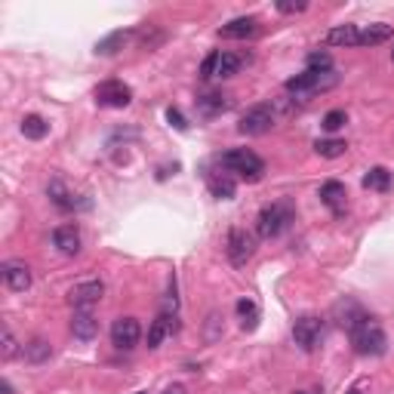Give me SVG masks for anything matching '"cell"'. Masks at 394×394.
<instances>
[{
    "label": "cell",
    "instance_id": "cell-1",
    "mask_svg": "<svg viewBox=\"0 0 394 394\" xmlns=\"http://www.w3.org/2000/svg\"><path fill=\"white\" fill-rule=\"evenodd\" d=\"M351 345H354V351L358 354L379 358V354H385V349H388V336H385V330L373 318H364L358 327L351 330Z\"/></svg>",
    "mask_w": 394,
    "mask_h": 394
},
{
    "label": "cell",
    "instance_id": "cell-2",
    "mask_svg": "<svg viewBox=\"0 0 394 394\" xmlns=\"http://www.w3.org/2000/svg\"><path fill=\"white\" fill-rule=\"evenodd\" d=\"M219 164L228 169V173H237L241 179L246 182H259L265 176V160L259 157L256 151L250 148H234V151H225L219 157Z\"/></svg>",
    "mask_w": 394,
    "mask_h": 394
},
{
    "label": "cell",
    "instance_id": "cell-3",
    "mask_svg": "<svg viewBox=\"0 0 394 394\" xmlns=\"http://www.w3.org/2000/svg\"><path fill=\"white\" fill-rule=\"evenodd\" d=\"M336 83V74L333 71H305L302 74H296V77H290L287 80V92H293L296 99H302V102H308L311 96H318V92L323 90H330Z\"/></svg>",
    "mask_w": 394,
    "mask_h": 394
},
{
    "label": "cell",
    "instance_id": "cell-4",
    "mask_svg": "<svg viewBox=\"0 0 394 394\" xmlns=\"http://www.w3.org/2000/svg\"><path fill=\"white\" fill-rule=\"evenodd\" d=\"M290 222H293V206L290 204H272L259 213L256 231H259V237L272 241V237H281L283 231L290 228Z\"/></svg>",
    "mask_w": 394,
    "mask_h": 394
},
{
    "label": "cell",
    "instance_id": "cell-5",
    "mask_svg": "<svg viewBox=\"0 0 394 394\" xmlns=\"http://www.w3.org/2000/svg\"><path fill=\"white\" fill-rule=\"evenodd\" d=\"M244 65V56H237V52H210V56L204 59V65H200V77L204 80H213V77H231L237 74Z\"/></svg>",
    "mask_w": 394,
    "mask_h": 394
},
{
    "label": "cell",
    "instance_id": "cell-6",
    "mask_svg": "<svg viewBox=\"0 0 394 394\" xmlns=\"http://www.w3.org/2000/svg\"><path fill=\"white\" fill-rule=\"evenodd\" d=\"M274 123H277V114H274L272 105H253L250 111L241 118L237 129H241L244 136H265Z\"/></svg>",
    "mask_w": 394,
    "mask_h": 394
},
{
    "label": "cell",
    "instance_id": "cell-7",
    "mask_svg": "<svg viewBox=\"0 0 394 394\" xmlns=\"http://www.w3.org/2000/svg\"><path fill=\"white\" fill-rule=\"evenodd\" d=\"M253 256H256V237L244 228H231L228 231V262L244 268Z\"/></svg>",
    "mask_w": 394,
    "mask_h": 394
},
{
    "label": "cell",
    "instance_id": "cell-8",
    "mask_svg": "<svg viewBox=\"0 0 394 394\" xmlns=\"http://www.w3.org/2000/svg\"><path fill=\"white\" fill-rule=\"evenodd\" d=\"M293 339L302 351H314L323 342V321L314 318V314H305L293 323Z\"/></svg>",
    "mask_w": 394,
    "mask_h": 394
},
{
    "label": "cell",
    "instance_id": "cell-9",
    "mask_svg": "<svg viewBox=\"0 0 394 394\" xmlns=\"http://www.w3.org/2000/svg\"><path fill=\"white\" fill-rule=\"evenodd\" d=\"M96 102L102 108H127L133 102V90L123 80H105L96 87Z\"/></svg>",
    "mask_w": 394,
    "mask_h": 394
},
{
    "label": "cell",
    "instance_id": "cell-10",
    "mask_svg": "<svg viewBox=\"0 0 394 394\" xmlns=\"http://www.w3.org/2000/svg\"><path fill=\"white\" fill-rule=\"evenodd\" d=\"M139 339H142V327H139L136 318H118L111 323V342L114 349L120 351H129L139 345Z\"/></svg>",
    "mask_w": 394,
    "mask_h": 394
},
{
    "label": "cell",
    "instance_id": "cell-11",
    "mask_svg": "<svg viewBox=\"0 0 394 394\" xmlns=\"http://www.w3.org/2000/svg\"><path fill=\"white\" fill-rule=\"evenodd\" d=\"M105 296V283L102 281H83L77 283V287H71V293H68V299H71L74 308H92L96 302H102Z\"/></svg>",
    "mask_w": 394,
    "mask_h": 394
},
{
    "label": "cell",
    "instance_id": "cell-12",
    "mask_svg": "<svg viewBox=\"0 0 394 394\" xmlns=\"http://www.w3.org/2000/svg\"><path fill=\"white\" fill-rule=\"evenodd\" d=\"M71 333H74V339H80V342L96 339L99 336V318L90 311V308H77L74 318H71Z\"/></svg>",
    "mask_w": 394,
    "mask_h": 394
},
{
    "label": "cell",
    "instance_id": "cell-13",
    "mask_svg": "<svg viewBox=\"0 0 394 394\" xmlns=\"http://www.w3.org/2000/svg\"><path fill=\"white\" fill-rule=\"evenodd\" d=\"M52 244L62 256H77L80 253V228L77 225H59L52 231Z\"/></svg>",
    "mask_w": 394,
    "mask_h": 394
},
{
    "label": "cell",
    "instance_id": "cell-14",
    "mask_svg": "<svg viewBox=\"0 0 394 394\" xmlns=\"http://www.w3.org/2000/svg\"><path fill=\"white\" fill-rule=\"evenodd\" d=\"M3 283L13 293H25L31 287V268L25 262H6L3 265Z\"/></svg>",
    "mask_w": 394,
    "mask_h": 394
},
{
    "label": "cell",
    "instance_id": "cell-15",
    "mask_svg": "<svg viewBox=\"0 0 394 394\" xmlns=\"http://www.w3.org/2000/svg\"><path fill=\"white\" fill-rule=\"evenodd\" d=\"M259 31V22L253 15H241V19H231L228 25L219 28V37H228V41H246Z\"/></svg>",
    "mask_w": 394,
    "mask_h": 394
},
{
    "label": "cell",
    "instance_id": "cell-16",
    "mask_svg": "<svg viewBox=\"0 0 394 394\" xmlns=\"http://www.w3.org/2000/svg\"><path fill=\"white\" fill-rule=\"evenodd\" d=\"M345 197H349V191H345V185H342V182L330 179V182H323V185H321V200H323V204H327L336 216H342V210H345Z\"/></svg>",
    "mask_w": 394,
    "mask_h": 394
},
{
    "label": "cell",
    "instance_id": "cell-17",
    "mask_svg": "<svg viewBox=\"0 0 394 394\" xmlns=\"http://www.w3.org/2000/svg\"><path fill=\"white\" fill-rule=\"evenodd\" d=\"M228 96H222V92H204V96H197V111L204 114V118H216V114L228 111Z\"/></svg>",
    "mask_w": 394,
    "mask_h": 394
},
{
    "label": "cell",
    "instance_id": "cell-18",
    "mask_svg": "<svg viewBox=\"0 0 394 394\" xmlns=\"http://www.w3.org/2000/svg\"><path fill=\"white\" fill-rule=\"evenodd\" d=\"M336 318H339V327H345V330H349V333H351V330L358 327V323L364 321L367 314L360 311V305H358V302H351V299H345V302H339V305H336Z\"/></svg>",
    "mask_w": 394,
    "mask_h": 394
},
{
    "label": "cell",
    "instance_id": "cell-19",
    "mask_svg": "<svg viewBox=\"0 0 394 394\" xmlns=\"http://www.w3.org/2000/svg\"><path fill=\"white\" fill-rule=\"evenodd\" d=\"M327 43L330 46H360V31H358V25H336L333 31H327Z\"/></svg>",
    "mask_w": 394,
    "mask_h": 394
},
{
    "label": "cell",
    "instance_id": "cell-20",
    "mask_svg": "<svg viewBox=\"0 0 394 394\" xmlns=\"http://www.w3.org/2000/svg\"><path fill=\"white\" fill-rule=\"evenodd\" d=\"M173 330H176V318L160 314V318L151 323V330H148V349H160V342H164L167 336H173Z\"/></svg>",
    "mask_w": 394,
    "mask_h": 394
},
{
    "label": "cell",
    "instance_id": "cell-21",
    "mask_svg": "<svg viewBox=\"0 0 394 394\" xmlns=\"http://www.w3.org/2000/svg\"><path fill=\"white\" fill-rule=\"evenodd\" d=\"M46 195H50V200L59 206V210H74V195L68 191V185L62 179H50V185H46Z\"/></svg>",
    "mask_w": 394,
    "mask_h": 394
},
{
    "label": "cell",
    "instance_id": "cell-22",
    "mask_svg": "<svg viewBox=\"0 0 394 394\" xmlns=\"http://www.w3.org/2000/svg\"><path fill=\"white\" fill-rule=\"evenodd\" d=\"M22 354H25V360L28 364H43V360H50L52 358V349H50V342L46 339H31V342L22 349Z\"/></svg>",
    "mask_w": 394,
    "mask_h": 394
},
{
    "label": "cell",
    "instance_id": "cell-23",
    "mask_svg": "<svg viewBox=\"0 0 394 394\" xmlns=\"http://www.w3.org/2000/svg\"><path fill=\"white\" fill-rule=\"evenodd\" d=\"M237 318H241V327L246 333H253V330L259 327V305L253 302V299H241V302H237Z\"/></svg>",
    "mask_w": 394,
    "mask_h": 394
},
{
    "label": "cell",
    "instance_id": "cell-24",
    "mask_svg": "<svg viewBox=\"0 0 394 394\" xmlns=\"http://www.w3.org/2000/svg\"><path fill=\"white\" fill-rule=\"evenodd\" d=\"M127 41H129V31H114V34H108L96 43V56H114L118 50H123Z\"/></svg>",
    "mask_w": 394,
    "mask_h": 394
},
{
    "label": "cell",
    "instance_id": "cell-25",
    "mask_svg": "<svg viewBox=\"0 0 394 394\" xmlns=\"http://www.w3.org/2000/svg\"><path fill=\"white\" fill-rule=\"evenodd\" d=\"M22 133H25V139H43L46 133H50V123H46L41 114H28V118H22Z\"/></svg>",
    "mask_w": 394,
    "mask_h": 394
},
{
    "label": "cell",
    "instance_id": "cell-26",
    "mask_svg": "<svg viewBox=\"0 0 394 394\" xmlns=\"http://www.w3.org/2000/svg\"><path fill=\"white\" fill-rule=\"evenodd\" d=\"M364 188H370V191H388L391 188V173L385 167H373L364 176Z\"/></svg>",
    "mask_w": 394,
    "mask_h": 394
},
{
    "label": "cell",
    "instance_id": "cell-27",
    "mask_svg": "<svg viewBox=\"0 0 394 394\" xmlns=\"http://www.w3.org/2000/svg\"><path fill=\"white\" fill-rule=\"evenodd\" d=\"M210 191H213V197H219V200H231L234 197V179H231L228 173L210 176Z\"/></svg>",
    "mask_w": 394,
    "mask_h": 394
},
{
    "label": "cell",
    "instance_id": "cell-28",
    "mask_svg": "<svg viewBox=\"0 0 394 394\" xmlns=\"http://www.w3.org/2000/svg\"><path fill=\"white\" fill-rule=\"evenodd\" d=\"M314 151L321 154V157H342L345 151H349V145L342 142V139H318V142H314Z\"/></svg>",
    "mask_w": 394,
    "mask_h": 394
},
{
    "label": "cell",
    "instance_id": "cell-29",
    "mask_svg": "<svg viewBox=\"0 0 394 394\" xmlns=\"http://www.w3.org/2000/svg\"><path fill=\"white\" fill-rule=\"evenodd\" d=\"M388 37H391V25H370L367 31H360V46L385 43Z\"/></svg>",
    "mask_w": 394,
    "mask_h": 394
},
{
    "label": "cell",
    "instance_id": "cell-30",
    "mask_svg": "<svg viewBox=\"0 0 394 394\" xmlns=\"http://www.w3.org/2000/svg\"><path fill=\"white\" fill-rule=\"evenodd\" d=\"M308 71H333V56L330 52H308Z\"/></svg>",
    "mask_w": 394,
    "mask_h": 394
},
{
    "label": "cell",
    "instance_id": "cell-31",
    "mask_svg": "<svg viewBox=\"0 0 394 394\" xmlns=\"http://www.w3.org/2000/svg\"><path fill=\"white\" fill-rule=\"evenodd\" d=\"M157 43H164V31L151 28V34H148V28L139 31V46H142V50H154Z\"/></svg>",
    "mask_w": 394,
    "mask_h": 394
},
{
    "label": "cell",
    "instance_id": "cell-32",
    "mask_svg": "<svg viewBox=\"0 0 394 394\" xmlns=\"http://www.w3.org/2000/svg\"><path fill=\"white\" fill-rule=\"evenodd\" d=\"M345 123H349V114L336 108V111H330L327 118H323V129H327V133H336V129H342Z\"/></svg>",
    "mask_w": 394,
    "mask_h": 394
},
{
    "label": "cell",
    "instance_id": "cell-33",
    "mask_svg": "<svg viewBox=\"0 0 394 394\" xmlns=\"http://www.w3.org/2000/svg\"><path fill=\"white\" fill-rule=\"evenodd\" d=\"M0 342H3V360H13L15 354H19V342H15V336H13V330L10 327H3V339H0Z\"/></svg>",
    "mask_w": 394,
    "mask_h": 394
},
{
    "label": "cell",
    "instance_id": "cell-34",
    "mask_svg": "<svg viewBox=\"0 0 394 394\" xmlns=\"http://www.w3.org/2000/svg\"><path fill=\"white\" fill-rule=\"evenodd\" d=\"M308 10V3L305 0H296V3H293V0H281V3H277V13H305Z\"/></svg>",
    "mask_w": 394,
    "mask_h": 394
},
{
    "label": "cell",
    "instance_id": "cell-35",
    "mask_svg": "<svg viewBox=\"0 0 394 394\" xmlns=\"http://www.w3.org/2000/svg\"><path fill=\"white\" fill-rule=\"evenodd\" d=\"M167 120L173 123L176 129H182V133H185V129H188V120H185V114L179 111V108H167Z\"/></svg>",
    "mask_w": 394,
    "mask_h": 394
},
{
    "label": "cell",
    "instance_id": "cell-36",
    "mask_svg": "<svg viewBox=\"0 0 394 394\" xmlns=\"http://www.w3.org/2000/svg\"><path fill=\"white\" fill-rule=\"evenodd\" d=\"M164 394H188V388H185V385H179V382H176V385H169V388H167Z\"/></svg>",
    "mask_w": 394,
    "mask_h": 394
},
{
    "label": "cell",
    "instance_id": "cell-37",
    "mask_svg": "<svg viewBox=\"0 0 394 394\" xmlns=\"http://www.w3.org/2000/svg\"><path fill=\"white\" fill-rule=\"evenodd\" d=\"M0 394H13V385H10V382H6V379H3V382H0Z\"/></svg>",
    "mask_w": 394,
    "mask_h": 394
},
{
    "label": "cell",
    "instance_id": "cell-38",
    "mask_svg": "<svg viewBox=\"0 0 394 394\" xmlns=\"http://www.w3.org/2000/svg\"><path fill=\"white\" fill-rule=\"evenodd\" d=\"M296 394H323V391H296Z\"/></svg>",
    "mask_w": 394,
    "mask_h": 394
},
{
    "label": "cell",
    "instance_id": "cell-39",
    "mask_svg": "<svg viewBox=\"0 0 394 394\" xmlns=\"http://www.w3.org/2000/svg\"><path fill=\"white\" fill-rule=\"evenodd\" d=\"M136 394H148V391H136Z\"/></svg>",
    "mask_w": 394,
    "mask_h": 394
},
{
    "label": "cell",
    "instance_id": "cell-40",
    "mask_svg": "<svg viewBox=\"0 0 394 394\" xmlns=\"http://www.w3.org/2000/svg\"><path fill=\"white\" fill-rule=\"evenodd\" d=\"M349 394H360V391H349Z\"/></svg>",
    "mask_w": 394,
    "mask_h": 394
},
{
    "label": "cell",
    "instance_id": "cell-41",
    "mask_svg": "<svg viewBox=\"0 0 394 394\" xmlns=\"http://www.w3.org/2000/svg\"><path fill=\"white\" fill-rule=\"evenodd\" d=\"M391 62H394V50H391Z\"/></svg>",
    "mask_w": 394,
    "mask_h": 394
}]
</instances>
